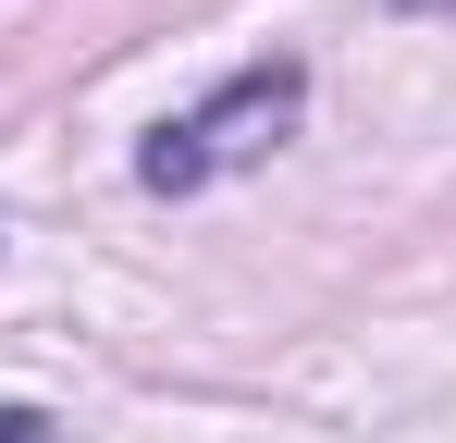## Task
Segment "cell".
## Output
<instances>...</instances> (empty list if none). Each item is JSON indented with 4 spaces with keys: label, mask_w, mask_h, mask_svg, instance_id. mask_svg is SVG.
I'll list each match as a JSON object with an SVG mask.
<instances>
[{
    "label": "cell",
    "mask_w": 456,
    "mask_h": 443,
    "mask_svg": "<svg viewBox=\"0 0 456 443\" xmlns=\"http://www.w3.org/2000/svg\"><path fill=\"white\" fill-rule=\"evenodd\" d=\"M297 99H308V74L297 62H259V74H234L223 99H198L185 124H160L149 148H136V185L149 197H198L210 173H234V160H259V148L297 124Z\"/></svg>",
    "instance_id": "cell-1"
},
{
    "label": "cell",
    "mask_w": 456,
    "mask_h": 443,
    "mask_svg": "<svg viewBox=\"0 0 456 443\" xmlns=\"http://www.w3.org/2000/svg\"><path fill=\"white\" fill-rule=\"evenodd\" d=\"M0 443H50V419L37 407H0Z\"/></svg>",
    "instance_id": "cell-2"
},
{
    "label": "cell",
    "mask_w": 456,
    "mask_h": 443,
    "mask_svg": "<svg viewBox=\"0 0 456 443\" xmlns=\"http://www.w3.org/2000/svg\"><path fill=\"white\" fill-rule=\"evenodd\" d=\"M407 12H456V0H407Z\"/></svg>",
    "instance_id": "cell-3"
}]
</instances>
